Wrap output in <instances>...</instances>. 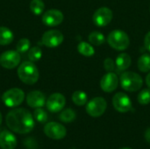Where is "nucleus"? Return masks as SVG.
<instances>
[{"label":"nucleus","instance_id":"obj_13","mask_svg":"<svg viewBox=\"0 0 150 149\" xmlns=\"http://www.w3.org/2000/svg\"><path fill=\"white\" fill-rule=\"evenodd\" d=\"M63 21V13L56 9L47 11L42 15V22L47 26H56Z\"/></svg>","mask_w":150,"mask_h":149},{"label":"nucleus","instance_id":"obj_21","mask_svg":"<svg viewBox=\"0 0 150 149\" xmlns=\"http://www.w3.org/2000/svg\"><path fill=\"white\" fill-rule=\"evenodd\" d=\"M138 68L142 72H149L150 71V55L148 54H144L140 56L138 60Z\"/></svg>","mask_w":150,"mask_h":149},{"label":"nucleus","instance_id":"obj_7","mask_svg":"<svg viewBox=\"0 0 150 149\" xmlns=\"http://www.w3.org/2000/svg\"><path fill=\"white\" fill-rule=\"evenodd\" d=\"M44 133L52 140H62L67 134V129L62 124L57 122H48L44 126Z\"/></svg>","mask_w":150,"mask_h":149},{"label":"nucleus","instance_id":"obj_9","mask_svg":"<svg viewBox=\"0 0 150 149\" xmlns=\"http://www.w3.org/2000/svg\"><path fill=\"white\" fill-rule=\"evenodd\" d=\"M63 34L58 30L47 31L41 38V42L47 47H56L63 41Z\"/></svg>","mask_w":150,"mask_h":149},{"label":"nucleus","instance_id":"obj_14","mask_svg":"<svg viewBox=\"0 0 150 149\" xmlns=\"http://www.w3.org/2000/svg\"><path fill=\"white\" fill-rule=\"evenodd\" d=\"M119 84V78L117 75L113 72H108L105 74L101 81H100V87L101 89L107 93L114 91Z\"/></svg>","mask_w":150,"mask_h":149},{"label":"nucleus","instance_id":"obj_22","mask_svg":"<svg viewBox=\"0 0 150 149\" xmlns=\"http://www.w3.org/2000/svg\"><path fill=\"white\" fill-rule=\"evenodd\" d=\"M76 112L72 109L69 108V109L63 110L60 113L59 119H61V121H62L64 123H70L76 119Z\"/></svg>","mask_w":150,"mask_h":149},{"label":"nucleus","instance_id":"obj_8","mask_svg":"<svg viewBox=\"0 0 150 149\" xmlns=\"http://www.w3.org/2000/svg\"><path fill=\"white\" fill-rule=\"evenodd\" d=\"M20 62V54L18 51L8 50L0 55V65L7 69L16 68Z\"/></svg>","mask_w":150,"mask_h":149},{"label":"nucleus","instance_id":"obj_11","mask_svg":"<svg viewBox=\"0 0 150 149\" xmlns=\"http://www.w3.org/2000/svg\"><path fill=\"white\" fill-rule=\"evenodd\" d=\"M93 22L98 26H105L112 19V11L108 7H100L93 14Z\"/></svg>","mask_w":150,"mask_h":149},{"label":"nucleus","instance_id":"obj_30","mask_svg":"<svg viewBox=\"0 0 150 149\" xmlns=\"http://www.w3.org/2000/svg\"><path fill=\"white\" fill-rule=\"evenodd\" d=\"M144 45H145V47L150 52V32H149L146 34V36H145V39H144Z\"/></svg>","mask_w":150,"mask_h":149},{"label":"nucleus","instance_id":"obj_35","mask_svg":"<svg viewBox=\"0 0 150 149\" xmlns=\"http://www.w3.org/2000/svg\"><path fill=\"white\" fill-rule=\"evenodd\" d=\"M149 11H150V9H149Z\"/></svg>","mask_w":150,"mask_h":149},{"label":"nucleus","instance_id":"obj_23","mask_svg":"<svg viewBox=\"0 0 150 149\" xmlns=\"http://www.w3.org/2000/svg\"><path fill=\"white\" fill-rule=\"evenodd\" d=\"M30 9L34 15L39 16L43 12L45 4L42 0H32L30 3Z\"/></svg>","mask_w":150,"mask_h":149},{"label":"nucleus","instance_id":"obj_3","mask_svg":"<svg viewBox=\"0 0 150 149\" xmlns=\"http://www.w3.org/2000/svg\"><path fill=\"white\" fill-rule=\"evenodd\" d=\"M120 83L122 89H124L125 90L134 92L142 88L143 81L142 76L137 73L126 71L120 76Z\"/></svg>","mask_w":150,"mask_h":149},{"label":"nucleus","instance_id":"obj_24","mask_svg":"<svg viewBox=\"0 0 150 149\" xmlns=\"http://www.w3.org/2000/svg\"><path fill=\"white\" fill-rule=\"evenodd\" d=\"M105 40V38L102 32H92L89 35V41L95 45V46H100L102 45Z\"/></svg>","mask_w":150,"mask_h":149},{"label":"nucleus","instance_id":"obj_33","mask_svg":"<svg viewBox=\"0 0 150 149\" xmlns=\"http://www.w3.org/2000/svg\"><path fill=\"white\" fill-rule=\"evenodd\" d=\"M2 120H3V118H2V114H1V112H0V125L2 124Z\"/></svg>","mask_w":150,"mask_h":149},{"label":"nucleus","instance_id":"obj_16","mask_svg":"<svg viewBox=\"0 0 150 149\" xmlns=\"http://www.w3.org/2000/svg\"><path fill=\"white\" fill-rule=\"evenodd\" d=\"M18 144L17 138L10 132L4 130L0 133V148L2 149H15Z\"/></svg>","mask_w":150,"mask_h":149},{"label":"nucleus","instance_id":"obj_1","mask_svg":"<svg viewBox=\"0 0 150 149\" xmlns=\"http://www.w3.org/2000/svg\"><path fill=\"white\" fill-rule=\"evenodd\" d=\"M5 123L11 131L18 134L28 133L34 128V118L25 108H16L10 111L5 117Z\"/></svg>","mask_w":150,"mask_h":149},{"label":"nucleus","instance_id":"obj_27","mask_svg":"<svg viewBox=\"0 0 150 149\" xmlns=\"http://www.w3.org/2000/svg\"><path fill=\"white\" fill-rule=\"evenodd\" d=\"M30 45H31L30 40L28 39L23 38L19 40L17 43V46H16L17 51L18 53H25L30 49Z\"/></svg>","mask_w":150,"mask_h":149},{"label":"nucleus","instance_id":"obj_34","mask_svg":"<svg viewBox=\"0 0 150 149\" xmlns=\"http://www.w3.org/2000/svg\"><path fill=\"white\" fill-rule=\"evenodd\" d=\"M120 149H132V148H122Z\"/></svg>","mask_w":150,"mask_h":149},{"label":"nucleus","instance_id":"obj_25","mask_svg":"<svg viewBox=\"0 0 150 149\" xmlns=\"http://www.w3.org/2000/svg\"><path fill=\"white\" fill-rule=\"evenodd\" d=\"M33 116L34 119L37 120L39 123H46L47 119H48L47 112L45 110H43L42 107L41 108H35Z\"/></svg>","mask_w":150,"mask_h":149},{"label":"nucleus","instance_id":"obj_6","mask_svg":"<svg viewBox=\"0 0 150 149\" xmlns=\"http://www.w3.org/2000/svg\"><path fill=\"white\" fill-rule=\"evenodd\" d=\"M107 103L104 97H97L88 102L86 105V112L93 118H98L103 115L106 110Z\"/></svg>","mask_w":150,"mask_h":149},{"label":"nucleus","instance_id":"obj_5","mask_svg":"<svg viewBox=\"0 0 150 149\" xmlns=\"http://www.w3.org/2000/svg\"><path fill=\"white\" fill-rule=\"evenodd\" d=\"M25 99V93L18 88H12L6 90L3 96L2 100L4 104L10 108L17 107L20 105Z\"/></svg>","mask_w":150,"mask_h":149},{"label":"nucleus","instance_id":"obj_15","mask_svg":"<svg viewBox=\"0 0 150 149\" xmlns=\"http://www.w3.org/2000/svg\"><path fill=\"white\" fill-rule=\"evenodd\" d=\"M25 100L26 104L32 108H41L46 105V97L40 90L30 91Z\"/></svg>","mask_w":150,"mask_h":149},{"label":"nucleus","instance_id":"obj_12","mask_svg":"<svg viewBox=\"0 0 150 149\" xmlns=\"http://www.w3.org/2000/svg\"><path fill=\"white\" fill-rule=\"evenodd\" d=\"M66 104L65 97L61 93H54L46 101V106L47 110L51 112H61Z\"/></svg>","mask_w":150,"mask_h":149},{"label":"nucleus","instance_id":"obj_20","mask_svg":"<svg viewBox=\"0 0 150 149\" xmlns=\"http://www.w3.org/2000/svg\"><path fill=\"white\" fill-rule=\"evenodd\" d=\"M88 96L83 90H76L72 95V101L75 105L78 106H83L87 103Z\"/></svg>","mask_w":150,"mask_h":149},{"label":"nucleus","instance_id":"obj_19","mask_svg":"<svg viewBox=\"0 0 150 149\" xmlns=\"http://www.w3.org/2000/svg\"><path fill=\"white\" fill-rule=\"evenodd\" d=\"M77 50L81 54H83V56H86V57H91L95 54V50H94L93 47L85 41H81L78 44Z\"/></svg>","mask_w":150,"mask_h":149},{"label":"nucleus","instance_id":"obj_28","mask_svg":"<svg viewBox=\"0 0 150 149\" xmlns=\"http://www.w3.org/2000/svg\"><path fill=\"white\" fill-rule=\"evenodd\" d=\"M138 102L141 105H149L150 103V90L144 89L138 95Z\"/></svg>","mask_w":150,"mask_h":149},{"label":"nucleus","instance_id":"obj_4","mask_svg":"<svg viewBox=\"0 0 150 149\" xmlns=\"http://www.w3.org/2000/svg\"><path fill=\"white\" fill-rule=\"evenodd\" d=\"M107 41L112 48L119 51L126 50L130 44L128 35L121 30L112 31L108 35Z\"/></svg>","mask_w":150,"mask_h":149},{"label":"nucleus","instance_id":"obj_18","mask_svg":"<svg viewBox=\"0 0 150 149\" xmlns=\"http://www.w3.org/2000/svg\"><path fill=\"white\" fill-rule=\"evenodd\" d=\"M14 39L13 32L5 26H0V45L6 46L12 42Z\"/></svg>","mask_w":150,"mask_h":149},{"label":"nucleus","instance_id":"obj_17","mask_svg":"<svg viewBox=\"0 0 150 149\" xmlns=\"http://www.w3.org/2000/svg\"><path fill=\"white\" fill-rule=\"evenodd\" d=\"M132 63V60L129 54H126V53H122L120 55H118V57L116 58L115 61V65L117 68L118 71H125L127 70Z\"/></svg>","mask_w":150,"mask_h":149},{"label":"nucleus","instance_id":"obj_10","mask_svg":"<svg viewBox=\"0 0 150 149\" xmlns=\"http://www.w3.org/2000/svg\"><path fill=\"white\" fill-rule=\"evenodd\" d=\"M112 105L116 111L121 113L127 112L132 108V102L129 97L123 93L118 92L112 97Z\"/></svg>","mask_w":150,"mask_h":149},{"label":"nucleus","instance_id":"obj_29","mask_svg":"<svg viewBox=\"0 0 150 149\" xmlns=\"http://www.w3.org/2000/svg\"><path fill=\"white\" fill-rule=\"evenodd\" d=\"M104 67H105V69L107 72H112L115 68V62H114V61L112 59L106 58L105 60V61H104Z\"/></svg>","mask_w":150,"mask_h":149},{"label":"nucleus","instance_id":"obj_31","mask_svg":"<svg viewBox=\"0 0 150 149\" xmlns=\"http://www.w3.org/2000/svg\"><path fill=\"white\" fill-rule=\"evenodd\" d=\"M145 139L149 143H150V127L148 128L145 132Z\"/></svg>","mask_w":150,"mask_h":149},{"label":"nucleus","instance_id":"obj_26","mask_svg":"<svg viewBox=\"0 0 150 149\" xmlns=\"http://www.w3.org/2000/svg\"><path fill=\"white\" fill-rule=\"evenodd\" d=\"M42 56V51L39 47H33L28 50L27 57L31 61H39Z\"/></svg>","mask_w":150,"mask_h":149},{"label":"nucleus","instance_id":"obj_2","mask_svg":"<svg viewBox=\"0 0 150 149\" xmlns=\"http://www.w3.org/2000/svg\"><path fill=\"white\" fill-rule=\"evenodd\" d=\"M18 76L25 84H34L39 80V70L33 61H24L18 68Z\"/></svg>","mask_w":150,"mask_h":149},{"label":"nucleus","instance_id":"obj_32","mask_svg":"<svg viewBox=\"0 0 150 149\" xmlns=\"http://www.w3.org/2000/svg\"><path fill=\"white\" fill-rule=\"evenodd\" d=\"M146 83L149 86V88H150V72L149 73V75L147 76V77H146Z\"/></svg>","mask_w":150,"mask_h":149}]
</instances>
